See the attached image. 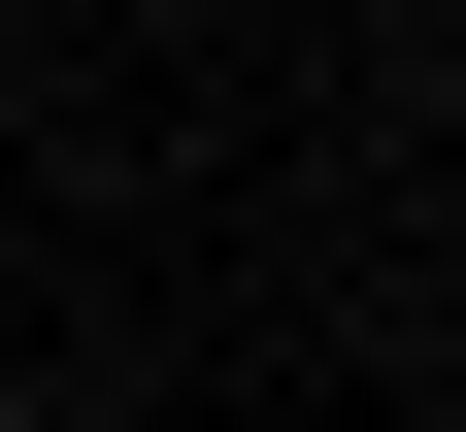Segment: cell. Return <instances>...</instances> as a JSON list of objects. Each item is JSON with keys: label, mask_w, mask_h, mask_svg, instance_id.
<instances>
[{"label": "cell", "mask_w": 466, "mask_h": 432, "mask_svg": "<svg viewBox=\"0 0 466 432\" xmlns=\"http://www.w3.org/2000/svg\"><path fill=\"white\" fill-rule=\"evenodd\" d=\"M433 399H466V266H433Z\"/></svg>", "instance_id": "cell-2"}, {"label": "cell", "mask_w": 466, "mask_h": 432, "mask_svg": "<svg viewBox=\"0 0 466 432\" xmlns=\"http://www.w3.org/2000/svg\"><path fill=\"white\" fill-rule=\"evenodd\" d=\"M400 100H433V134H466V34H433V67H400Z\"/></svg>", "instance_id": "cell-1"}]
</instances>
